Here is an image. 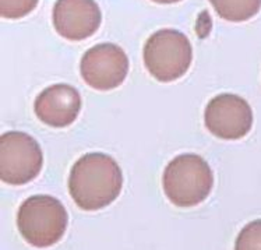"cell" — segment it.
Listing matches in <instances>:
<instances>
[{"instance_id":"4","label":"cell","mask_w":261,"mask_h":250,"mask_svg":"<svg viewBox=\"0 0 261 250\" xmlns=\"http://www.w3.org/2000/svg\"><path fill=\"white\" fill-rule=\"evenodd\" d=\"M145 69L161 83L180 79L190 69L193 48L183 32L164 28L147 39L143 51Z\"/></svg>"},{"instance_id":"9","label":"cell","mask_w":261,"mask_h":250,"mask_svg":"<svg viewBox=\"0 0 261 250\" xmlns=\"http://www.w3.org/2000/svg\"><path fill=\"white\" fill-rule=\"evenodd\" d=\"M34 111L38 119L50 128H67L81 111L80 92L73 85H50L37 96Z\"/></svg>"},{"instance_id":"10","label":"cell","mask_w":261,"mask_h":250,"mask_svg":"<svg viewBox=\"0 0 261 250\" xmlns=\"http://www.w3.org/2000/svg\"><path fill=\"white\" fill-rule=\"evenodd\" d=\"M210 3L221 18L232 22L247 21L261 9V0H210Z\"/></svg>"},{"instance_id":"12","label":"cell","mask_w":261,"mask_h":250,"mask_svg":"<svg viewBox=\"0 0 261 250\" xmlns=\"http://www.w3.org/2000/svg\"><path fill=\"white\" fill-rule=\"evenodd\" d=\"M39 0H0V14L3 18L17 20L28 16Z\"/></svg>"},{"instance_id":"2","label":"cell","mask_w":261,"mask_h":250,"mask_svg":"<svg viewBox=\"0 0 261 250\" xmlns=\"http://www.w3.org/2000/svg\"><path fill=\"white\" fill-rule=\"evenodd\" d=\"M162 186L172 204L194 207L201 204L213 190V169L200 155L180 154L164 170Z\"/></svg>"},{"instance_id":"11","label":"cell","mask_w":261,"mask_h":250,"mask_svg":"<svg viewBox=\"0 0 261 250\" xmlns=\"http://www.w3.org/2000/svg\"><path fill=\"white\" fill-rule=\"evenodd\" d=\"M234 250H261V219L251 221L242 228L234 242Z\"/></svg>"},{"instance_id":"6","label":"cell","mask_w":261,"mask_h":250,"mask_svg":"<svg viewBox=\"0 0 261 250\" xmlns=\"http://www.w3.org/2000/svg\"><path fill=\"white\" fill-rule=\"evenodd\" d=\"M80 73L83 80L94 90L109 91L117 88L127 77V55L115 43L95 45L83 55Z\"/></svg>"},{"instance_id":"3","label":"cell","mask_w":261,"mask_h":250,"mask_svg":"<svg viewBox=\"0 0 261 250\" xmlns=\"http://www.w3.org/2000/svg\"><path fill=\"white\" fill-rule=\"evenodd\" d=\"M69 215L56 197L37 194L28 197L17 213V228L31 246L49 247L63 238Z\"/></svg>"},{"instance_id":"13","label":"cell","mask_w":261,"mask_h":250,"mask_svg":"<svg viewBox=\"0 0 261 250\" xmlns=\"http://www.w3.org/2000/svg\"><path fill=\"white\" fill-rule=\"evenodd\" d=\"M155 3H160V5H172V3H177L180 0H152Z\"/></svg>"},{"instance_id":"5","label":"cell","mask_w":261,"mask_h":250,"mask_svg":"<svg viewBox=\"0 0 261 250\" xmlns=\"http://www.w3.org/2000/svg\"><path fill=\"white\" fill-rule=\"evenodd\" d=\"M41 145L24 132L13 130L0 137V179L21 186L34 181L42 169Z\"/></svg>"},{"instance_id":"8","label":"cell","mask_w":261,"mask_h":250,"mask_svg":"<svg viewBox=\"0 0 261 250\" xmlns=\"http://www.w3.org/2000/svg\"><path fill=\"white\" fill-rule=\"evenodd\" d=\"M52 20L60 37L69 41H84L98 31L102 13L95 0H58Z\"/></svg>"},{"instance_id":"1","label":"cell","mask_w":261,"mask_h":250,"mask_svg":"<svg viewBox=\"0 0 261 250\" xmlns=\"http://www.w3.org/2000/svg\"><path fill=\"white\" fill-rule=\"evenodd\" d=\"M123 187V172L111 155L90 153L75 162L69 176V192L86 211H98L116 200Z\"/></svg>"},{"instance_id":"7","label":"cell","mask_w":261,"mask_h":250,"mask_svg":"<svg viewBox=\"0 0 261 250\" xmlns=\"http://www.w3.org/2000/svg\"><path fill=\"white\" fill-rule=\"evenodd\" d=\"M204 122L215 137L239 140L253 128V111L245 98L236 94H219L207 104Z\"/></svg>"}]
</instances>
